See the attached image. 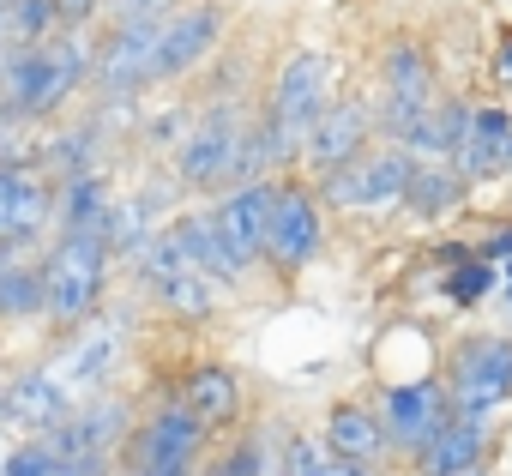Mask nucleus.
<instances>
[{
	"label": "nucleus",
	"mask_w": 512,
	"mask_h": 476,
	"mask_svg": "<svg viewBox=\"0 0 512 476\" xmlns=\"http://www.w3.org/2000/svg\"><path fill=\"white\" fill-rule=\"evenodd\" d=\"M338 91H344V61L320 37H302L272 61L253 115H260V127L272 139L278 175H302V151H308V139H314V127H320V115L332 109Z\"/></svg>",
	"instance_id": "1"
},
{
	"label": "nucleus",
	"mask_w": 512,
	"mask_h": 476,
	"mask_svg": "<svg viewBox=\"0 0 512 476\" xmlns=\"http://www.w3.org/2000/svg\"><path fill=\"white\" fill-rule=\"evenodd\" d=\"M97 67V31H61L37 49H7L0 61V103H13L37 127H61L85 109Z\"/></svg>",
	"instance_id": "2"
},
{
	"label": "nucleus",
	"mask_w": 512,
	"mask_h": 476,
	"mask_svg": "<svg viewBox=\"0 0 512 476\" xmlns=\"http://www.w3.org/2000/svg\"><path fill=\"white\" fill-rule=\"evenodd\" d=\"M115 254L103 235H49L43 248V284H49V338H67L79 326H91L97 314H109L115 302Z\"/></svg>",
	"instance_id": "3"
},
{
	"label": "nucleus",
	"mask_w": 512,
	"mask_h": 476,
	"mask_svg": "<svg viewBox=\"0 0 512 476\" xmlns=\"http://www.w3.org/2000/svg\"><path fill=\"white\" fill-rule=\"evenodd\" d=\"M211 446H217V434L175 398V386H151L115 464L127 476H199Z\"/></svg>",
	"instance_id": "4"
},
{
	"label": "nucleus",
	"mask_w": 512,
	"mask_h": 476,
	"mask_svg": "<svg viewBox=\"0 0 512 476\" xmlns=\"http://www.w3.org/2000/svg\"><path fill=\"white\" fill-rule=\"evenodd\" d=\"M253 109L260 97H223V103H199L187 139L175 145L169 169L175 181L187 187V199H217L241 181V145H247V127H253Z\"/></svg>",
	"instance_id": "5"
},
{
	"label": "nucleus",
	"mask_w": 512,
	"mask_h": 476,
	"mask_svg": "<svg viewBox=\"0 0 512 476\" xmlns=\"http://www.w3.org/2000/svg\"><path fill=\"white\" fill-rule=\"evenodd\" d=\"M332 248V211L314 187V175H278L272 217H266V272L278 284H302Z\"/></svg>",
	"instance_id": "6"
},
{
	"label": "nucleus",
	"mask_w": 512,
	"mask_h": 476,
	"mask_svg": "<svg viewBox=\"0 0 512 476\" xmlns=\"http://www.w3.org/2000/svg\"><path fill=\"white\" fill-rule=\"evenodd\" d=\"M127 272H133V296H139L157 320H169V326H211V320L223 314V302H229V296L187 260V248L175 242V229H163Z\"/></svg>",
	"instance_id": "7"
},
{
	"label": "nucleus",
	"mask_w": 512,
	"mask_h": 476,
	"mask_svg": "<svg viewBox=\"0 0 512 476\" xmlns=\"http://www.w3.org/2000/svg\"><path fill=\"white\" fill-rule=\"evenodd\" d=\"M410 181H416V157H410L404 145H386V139H380L368 157H356V163L320 175L314 187H320V199H326L332 217H350V223H356V217H362V223H392V217H404Z\"/></svg>",
	"instance_id": "8"
},
{
	"label": "nucleus",
	"mask_w": 512,
	"mask_h": 476,
	"mask_svg": "<svg viewBox=\"0 0 512 476\" xmlns=\"http://www.w3.org/2000/svg\"><path fill=\"white\" fill-rule=\"evenodd\" d=\"M163 13H133V19H103L97 25V67H91V97L115 103H151L157 97V43H163ZM85 97V103H91Z\"/></svg>",
	"instance_id": "9"
},
{
	"label": "nucleus",
	"mask_w": 512,
	"mask_h": 476,
	"mask_svg": "<svg viewBox=\"0 0 512 476\" xmlns=\"http://www.w3.org/2000/svg\"><path fill=\"white\" fill-rule=\"evenodd\" d=\"M440 380H446L458 416H506V404H512V338L500 326L452 332L440 350Z\"/></svg>",
	"instance_id": "10"
},
{
	"label": "nucleus",
	"mask_w": 512,
	"mask_h": 476,
	"mask_svg": "<svg viewBox=\"0 0 512 476\" xmlns=\"http://www.w3.org/2000/svg\"><path fill=\"white\" fill-rule=\"evenodd\" d=\"M374 103H380L386 145H398V133L440 103V61L416 31H398L374 49Z\"/></svg>",
	"instance_id": "11"
},
{
	"label": "nucleus",
	"mask_w": 512,
	"mask_h": 476,
	"mask_svg": "<svg viewBox=\"0 0 512 476\" xmlns=\"http://www.w3.org/2000/svg\"><path fill=\"white\" fill-rule=\"evenodd\" d=\"M127 344H133V332L121 326V308L109 302V314H97L91 326H79V332L43 344L37 356L67 380L73 398H97V392H115V386H121V374H127Z\"/></svg>",
	"instance_id": "12"
},
{
	"label": "nucleus",
	"mask_w": 512,
	"mask_h": 476,
	"mask_svg": "<svg viewBox=\"0 0 512 476\" xmlns=\"http://www.w3.org/2000/svg\"><path fill=\"white\" fill-rule=\"evenodd\" d=\"M374 410H380V422H386V434H392V452H398V464L410 470L452 422H458V404H452V392H446V380L440 374H416V380H380L374 386Z\"/></svg>",
	"instance_id": "13"
},
{
	"label": "nucleus",
	"mask_w": 512,
	"mask_h": 476,
	"mask_svg": "<svg viewBox=\"0 0 512 476\" xmlns=\"http://www.w3.org/2000/svg\"><path fill=\"white\" fill-rule=\"evenodd\" d=\"M229 19H235L229 0H181V7L163 19V43H157V97H163V91H181L187 79H199V73L223 55Z\"/></svg>",
	"instance_id": "14"
},
{
	"label": "nucleus",
	"mask_w": 512,
	"mask_h": 476,
	"mask_svg": "<svg viewBox=\"0 0 512 476\" xmlns=\"http://www.w3.org/2000/svg\"><path fill=\"white\" fill-rule=\"evenodd\" d=\"M380 145V103H374V91H356V85H344L338 97H332V109L320 115V127H314V139H308V151H302V175H332V169H344V163H356V157H368Z\"/></svg>",
	"instance_id": "15"
},
{
	"label": "nucleus",
	"mask_w": 512,
	"mask_h": 476,
	"mask_svg": "<svg viewBox=\"0 0 512 476\" xmlns=\"http://www.w3.org/2000/svg\"><path fill=\"white\" fill-rule=\"evenodd\" d=\"M0 404H7V434L13 440H43L61 422H73V410H79V398L67 392V380L43 356H25V362L7 368V380H0Z\"/></svg>",
	"instance_id": "16"
},
{
	"label": "nucleus",
	"mask_w": 512,
	"mask_h": 476,
	"mask_svg": "<svg viewBox=\"0 0 512 476\" xmlns=\"http://www.w3.org/2000/svg\"><path fill=\"white\" fill-rule=\"evenodd\" d=\"M31 338L43 350L49 338V284H43V248L0 242V344Z\"/></svg>",
	"instance_id": "17"
},
{
	"label": "nucleus",
	"mask_w": 512,
	"mask_h": 476,
	"mask_svg": "<svg viewBox=\"0 0 512 476\" xmlns=\"http://www.w3.org/2000/svg\"><path fill=\"white\" fill-rule=\"evenodd\" d=\"M175 398H181L217 440L235 434V428H247V416H253L247 380H241V368H229L223 356H193V362L175 374Z\"/></svg>",
	"instance_id": "18"
},
{
	"label": "nucleus",
	"mask_w": 512,
	"mask_h": 476,
	"mask_svg": "<svg viewBox=\"0 0 512 476\" xmlns=\"http://www.w3.org/2000/svg\"><path fill=\"white\" fill-rule=\"evenodd\" d=\"M320 440H326V452H338L344 464L398 470V452H392V434H386L374 398H332L326 416H320Z\"/></svg>",
	"instance_id": "19"
},
{
	"label": "nucleus",
	"mask_w": 512,
	"mask_h": 476,
	"mask_svg": "<svg viewBox=\"0 0 512 476\" xmlns=\"http://www.w3.org/2000/svg\"><path fill=\"white\" fill-rule=\"evenodd\" d=\"M272 187H278V181H241V187H229V193L205 199V205H211L217 235L229 242V254H235L253 278L266 272V217H272Z\"/></svg>",
	"instance_id": "20"
},
{
	"label": "nucleus",
	"mask_w": 512,
	"mask_h": 476,
	"mask_svg": "<svg viewBox=\"0 0 512 476\" xmlns=\"http://www.w3.org/2000/svg\"><path fill=\"white\" fill-rule=\"evenodd\" d=\"M55 235V181L43 169H0V242L49 248Z\"/></svg>",
	"instance_id": "21"
},
{
	"label": "nucleus",
	"mask_w": 512,
	"mask_h": 476,
	"mask_svg": "<svg viewBox=\"0 0 512 476\" xmlns=\"http://www.w3.org/2000/svg\"><path fill=\"white\" fill-rule=\"evenodd\" d=\"M290 416H260L235 434H223L205 458L199 476H284V446H290Z\"/></svg>",
	"instance_id": "22"
},
{
	"label": "nucleus",
	"mask_w": 512,
	"mask_h": 476,
	"mask_svg": "<svg viewBox=\"0 0 512 476\" xmlns=\"http://www.w3.org/2000/svg\"><path fill=\"white\" fill-rule=\"evenodd\" d=\"M169 229H175V242L187 248V260H193V266H199V272H205V278H211V284H217V290L229 296V302L253 290V272H247V266H241V260L229 254V242L217 235V223H211V205H205V199L181 205Z\"/></svg>",
	"instance_id": "23"
},
{
	"label": "nucleus",
	"mask_w": 512,
	"mask_h": 476,
	"mask_svg": "<svg viewBox=\"0 0 512 476\" xmlns=\"http://www.w3.org/2000/svg\"><path fill=\"white\" fill-rule=\"evenodd\" d=\"M458 175L470 187H512V103H476L470 139L458 151Z\"/></svg>",
	"instance_id": "24"
},
{
	"label": "nucleus",
	"mask_w": 512,
	"mask_h": 476,
	"mask_svg": "<svg viewBox=\"0 0 512 476\" xmlns=\"http://www.w3.org/2000/svg\"><path fill=\"white\" fill-rule=\"evenodd\" d=\"M121 163V145H109L85 115H67L61 127L43 133V151H37V169L49 181H73V175H103Z\"/></svg>",
	"instance_id": "25"
},
{
	"label": "nucleus",
	"mask_w": 512,
	"mask_h": 476,
	"mask_svg": "<svg viewBox=\"0 0 512 476\" xmlns=\"http://www.w3.org/2000/svg\"><path fill=\"white\" fill-rule=\"evenodd\" d=\"M470 121H476V97L440 91V103H434L428 115H416V121L398 133V145H404L416 163H458V151H464V139H470Z\"/></svg>",
	"instance_id": "26"
},
{
	"label": "nucleus",
	"mask_w": 512,
	"mask_h": 476,
	"mask_svg": "<svg viewBox=\"0 0 512 476\" xmlns=\"http://www.w3.org/2000/svg\"><path fill=\"white\" fill-rule=\"evenodd\" d=\"M488 458H500V416H458L410 464V476H446V470H470V464H488Z\"/></svg>",
	"instance_id": "27"
},
{
	"label": "nucleus",
	"mask_w": 512,
	"mask_h": 476,
	"mask_svg": "<svg viewBox=\"0 0 512 476\" xmlns=\"http://www.w3.org/2000/svg\"><path fill=\"white\" fill-rule=\"evenodd\" d=\"M470 199H476V187L458 175V163H416V181L404 193V217L422 229H440L458 211H470Z\"/></svg>",
	"instance_id": "28"
},
{
	"label": "nucleus",
	"mask_w": 512,
	"mask_h": 476,
	"mask_svg": "<svg viewBox=\"0 0 512 476\" xmlns=\"http://www.w3.org/2000/svg\"><path fill=\"white\" fill-rule=\"evenodd\" d=\"M115 169L103 175H73L55 181V235H103L109 211H115Z\"/></svg>",
	"instance_id": "29"
},
{
	"label": "nucleus",
	"mask_w": 512,
	"mask_h": 476,
	"mask_svg": "<svg viewBox=\"0 0 512 476\" xmlns=\"http://www.w3.org/2000/svg\"><path fill=\"white\" fill-rule=\"evenodd\" d=\"M139 404H145V398H133L127 386L97 392V398H79V428H85V440H91V452H97L103 464L121 458L127 434H133V422H139Z\"/></svg>",
	"instance_id": "30"
},
{
	"label": "nucleus",
	"mask_w": 512,
	"mask_h": 476,
	"mask_svg": "<svg viewBox=\"0 0 512 476\" xmlns=\"http://www.w3.org/2000/svg\"><path fill=\"white\" fill-rule=\"evenodd\" d=\"M193 115H199V97H193V91H181L175 103H145L139 133H133V139H139V163H169L175 145L187 139Z\"/></svg>",
	"instance_id": "31"
},
{
	"label": "nucleus",
	"mask_w": 512,
	"mask_h": 476,
	"mask_svg": "<svg viewBox=\"0 0 512 476\" xmlns=\"http://www.w3.org/2000/svg\"><path fill=\"white\" fill-rule=\"evenodd\" d=\"M115 464L97 458H61L49 440H13L0 452V476H109Z\"/></svg>",
	"instance_id": "32"
},
{
	"label": "nucleus",
	"mask_w": 512,
	"mask_h": 476,
	"mask_svg": "<svg viewBox=\"0 0 512 476\" xmlns=\"http://www.w3.org/2000/svg\"><path fill=\"white\" fill-rule=\"evenodd\" d=\"M434 290H440L446 308L470 314V308H482V302L500 296V266H488V260H464V266H452V272H434Z\"/></svg>",
	"instance_id": "33"
},
{
	"label": "nucleus",
	"mask_w": 512,
	"mask_h": 476,
	"mask_svg": "<svg viewBox=\"0 0 512 476\" xmlns=\"http://www.w3.org/2000/svg\"><path fill=\"white\" fill-rule=\"evenodd\" d=\"M284 476H380V470L344 464L338 452H326V440H320V434L290 428V446H284Z\"/></svg>",
	"instance_id": "34"
},
{
	"label": "nucleus",
	"mask_w": 512,
	"mask_h": 476,
	"mask_svg": "<svg viewBox=\"0 0 512 476\" xmlns=\"http://www.w3.org/2000/svg\"><path fill=\"white\" fill-rule=\"evenodd\" d=\"M43 133L31 115H19L13 103H0V169H37V151H43Z\"/></svg>",
	"instance_id": "35"
},
{
	"label": "nucleus",
	"mask_w": 512,
	"mask_h": 476,
	"mask_svg": "<svg viewBox=\"0 0 512 476\" xmlns=\"http://www.w3.org/2000/svg\"><path fill=\"white\" fill-rule=\"evenodd\" d=\"M7 37H13V49H37V43L61 37V7L55 0H7Z\"/></svg>",
	"instance_id": "36"
},
{
	"label": "nucleus",
	"mask_w": 512,
	"mask_h": 476,
	"mask_svg": "<svg viewBox=\"0 0 512 476\" xmlns=\"http://www.w3.org/2000/svg\"><path fill=\"white\" fill-rule=\"evenodd\" d=\"M476 260L512 266V217H488V223L476 229Z\"/></svg>",
	"instance_id": "37"
},
{
	"label": "nucleus",
	"mask_w": 512,
	"mask_h": 476,
	"mask_svg": "<svg viewBox=\"0 0 512 476\" xmlns=\"http://www.w3.org/2000/svg\"><path fill=\"white\" fill-rule=\"evenodd\" d=\"M482 73H488V91L506 103V97H512V25L488 43V67H482Z\"/></svg>",
	"instance_id": "38"
},
{
	"label": "nucleus",
	"mask_w": 512,
	"mask_h": 476,
	"mask_svg": "<svg viewBox=\"0 0 512 476\" xmlns=\"http://www.w3.org/2000/svg\"><path fill=\"white\" fill-rule=\"evenodd\" d=\"M464 260H476V235H440V242H428V266L434 272H452Z\"/></svg>",
	"instance_id": "39"
},
{
	"label": "nucleus",
	"mask_w": 512,
	"mask_h": 476,
	"mask_svg": "<svg viewBox=\"0 0 512 476\" xmlns=\"http://www.w3.org/2000/svg\"><path fill=\"white\" fill-rule=\"evenodd\" d=\"M494 326L512 338V284H500V296H494Z\"/></svg>",
	"instance_id": "40"
},
{
	"label": "nucleus",
	"mask_w": 512,
	"mask_h": 476,
	"mask_svg": "<svg viewBox=\"0 0 512 476\" xmlns=\"http://www.w3.org/2000/svg\"><path fill=\"white\" fill-rule=\"evenodd\" d=\"M446 476H500V458H488V464H470V470H446Z\"/></svg>",
	"instance_id": "41"
},
{
	"label": "nucleus",
	"mask_w": 512,
	"mask_h": 476,
	"mask_svg": "<svg viewBox=\"0 0 512 476\" xmlns=\"http://www.w3.org/2000/svg\"><path fill=\"white\" fill-rule=\"evenodd\" d=\"M7 49H13V37H7V0H0V61H7Z\"/></svg>",
	"instance_id": "42"
},
{
	"label": "nucleus",
	"mask_w": 512,
	"mask_h": 476,
	"mask_svg": "<svg viewBox=\"0 0 512 476\" xmlns=\"http://www.w3.org/2000/svg\"><path fill=\"white\" fill-rule=\"evenodd\" d=\"M380 476H410V470H404V464H398V470H380Z\"/></svg>",
	"instance_id": "43"
},
{
	"label": "nucleus",
	"mask_w": 512,
	"mask_h": 476,
	"mask_svg": "<svg viewBox=\"0 0 512 476\" xmlns=\"http://www.w3.org/2000/svg\"><path fill=\"white\" fill-rule=\"evenodd\" d=\"M0 434H7V404H0Z\"/></svg>",
	"instance_id": "44"
},
{
	"label": "nucleus",
	"mask_w": 512,
	"mask_h": 476,
	"mask_svg": "<svg viewBox=\"0 0 512 476\" xmlns=\"http://www.w3.org/2000/svg\"><path fill=\"white\" fill-rule=\"evenodd\" d=\"M109 476H127V470H121V464H115V470H109Z\"/></svg>",
	"instance_id": "45"
},
{
	"label": "nucleus",
	"mask_w": 512,
	"mask_h": 476,
	"mask_svg": "<svg viewBox=\"0 0 512 476\" xmlns=\"http://www.w3.org/2000/svg\"><path fill=\"white\" fill-rule=\"evenodd\" d=\"M506 217H512V205H506Z\"/></svg>",
	"instance_id": "46"
},
{
	"label": "nucleus",
	"mask_w": 512,
	"mask_h": 476,
	"mask_svg": "<svg viewBox=\"0 0 512 476\" xmlns=\"http://www.w3.org/2000/svg\"><path fill=\"white\" fill-rule=\"evenodd\" d=\"M506 476H512V470H506Z\"/></svg>",
	"instance_id": "47"
}]
</instances>
